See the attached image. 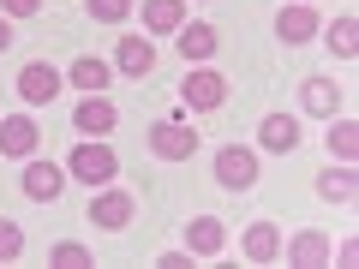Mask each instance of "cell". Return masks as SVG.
<instances>
[{
	"label": "cell",
	"mask_w": 359,
	"mask_h": 269,
	"mask_svg": "<svg viewBox=\"0 0 359 269\" xmlns=\"http://www.w3.org/2000/svg\"><path fill=\"white\" fill-rule=\"evenodd\" d=\"M66 167H72V174L84 179L90 192H96V186H108V179L120 174V162H114V150H108L102 138H84V144H78V150H72V162H66Z\"/></svg>",
	"instance_id": "6da1fadb"
},
{
	"label": "cell",
	"mask_w": 359,
	"mask_h": 269,
	"mask_svg": "<svg viewBox=\"0 0 359 269\" xmlns=\"http://www.w3.org/2000/svg\"><path fill=\"white\" fill-rule=\"evenodd\" d=\"M180 102L192 108V114H216V108L228 102V78L210 72V66H198V72H186V84H180Z\"/></svg>",
	"instance_id": "7a4b0ae2"
},
{
	"label": "cell",
	"mask_w": 359,
	"mask_h": 269,
	"mask_svg": "<svg viewBox=\"0 0 359 269\" xmlns=\"http://www.w3.org/2000/svg\"><path fill=\"white\" fill-rule=\"evenodd\" d=\"M138 216V198L132 192H120L114 179H108V186H96V198H90V228H126V221Z\"/></svg>",
	"instance_id": "3957f363"
},
{
	"label": "cell",
	"mask_w": 359,
	"mask_h": 269,
	"mask_svg": "<svg viewBox=\"0 0 359 269\" xmlns=\"http://www.w3.org/2000/svg\"><path fill=\"white\" fill-rule=\"evenodd\" d=\"M216 186L222 192H252L257 186V156L245 150V144H228V150L216 156Z\"/></svg>",
	"instance_id": "277c9868"
},
{
	"label": "cell",
	"mask_w": 359,
	"mask_h": 269,
	"mask_svg": "<svg viewBox=\"0 0 359 269\" xmlns=\"http://www.w3.org/2000/svg\"><path fill=\"white\" fill-rule=\"evenodd\" d=\"M150 150L162 156V162H192L198 132L186 126V120H156V126H150Z\"/></svg>",
	"instance_id": "5b68a950"
},
{
	"label": "cell",
	"mask_w": 359,
	"mask_h": 269,
	"mask_svg": "<svg viewBox=\"0 0 359 269\" xmlns=\"http://www.w3.org/2000/svg\"><path fill=\"white\" fill-rule=\"evenodd\" d=\"M54 96H60V72H54L48 60H30L25 72H18V102L25 108H48Z\"/></svg>",
	"instance_id": "8992f818"
},
{
	"label": "cell",
	"mask_w": 359,
	"mask_h": 269,
	"mask_svg": "<svg viewBox=\"0 0 359 269\" xmlns=\"http://www.w3.org/2000/svg\"><path fill=\"white\" fill-rule=\"evenodd\" d=\"M36 144H42V132H36V120H30V114H6V120H0V156L30 162Z\"/></svg>",
	"instance_id": "52a82bcc"
},
{
	"label": "cell",
	"mask_w": 359,
	"mask_h": 269,
	"mask_svg": "<svg viewBox=\"0 0 359 269\" xmlns=\"http://www.w3.org/2000/svg\"><path fill=\"white\" fill-rule=\"evenodd\" d=\"M114 102H108V96H84V102L72 108V126L84 132V138H108V132H114Z\"/></svg>",
	"instance_id": "ba28073f"
},
{
	"label": "cell",
	"mask_w": 359,
	"mask_h": 269,
	"mask_svg": "<svg viewBox=\"0 0 359 269\" xmlns=\"http://www.w3.org/2000/svg\"><path fill=\"white\" fill-rule=\"evenodd\" d=\"M276 36L294 42V48H299V42H311V36H318V13H311L306 0H287L282 13H276Z\"/></svg>",
	"instance_id": "9c48e42d"
},
{
	"label": "cell",
	"mask_w": 359,
	"mask_h": 269,
	"mask_svg": "<svg viewBox=\"0 0 359 269\" xmlns=\"http://www.w3.org/2000/svg\"><path fill=\"white\" fill-rule=\"evenodd\" d=\"M257 144L276 150V156H294L299 150V120L294 114H264V120H257Z\"/></svg>",
	"instance_id": "30bf717a"
},
{
	"label": "cell",
	"mask_w": 359,
	"mask_h": 269,
	"mask_svg": "<svg viewBox=\"0 0 359 269\" xmlns=\"http://www.w3.org/2000/svg\"><path fill=\"white\" fill-rule=\"evenodd\" d=\"M60 186H66V167H54V162H25V198H30V204H54Z\"/></svg>",
	"instance_id": "8fae6325"
},
{
	"label": "cell",
	"mask_w": 359,
	"mask_h": 269,
	"mask_svg": "<svg viewBox=\"0 0 359 269\" xmlns=\"http://www.w3.org/2000/svg\"><path fill=\"white\" fill-rule=\"evenodd\" d=\"M174 36H180V54H186V66H204L210 54L222 48V36H216V25H180Z\"/></svg>",
	"instance_id": "7c38bea8"
},
{
	"label": "cell",
	"mask_w": 359,
	"mask_h": 269,
	"mask_svg": "<svg viewBox=\"0 0 359 269\" xmlns=\"http://www.w3.org/2000/svg\"><path fill=\"white\" fill-rule=\"evenodd\" d=\"M114 66H120L126 78H150V72H156V48H150L144 36H120V48H114Z\"/></svg>",
	"instance_id": "4fadbf2b"
},
{
	"label": "cell",
	"mask_w": 359,
	"mask_h": 269,
	"mask_svg": "<svg viewBox=\"0 0 359 269\" xmlns=\"http://www.w3.org/2000/svg\"><path fill=\"white\" fill-rule=\"evenodd\" d=\"M299 108H306V114H318V120H335L341 90H335L330 78H306V84H299Z\"/></svg>",
	"instance_id": "5bb4252c"
},
{
	"label": "cell",
	"mask_w": 359,
	"mask_h": 269,
	"mask_svg": "<svg viewBox=\"0 0 359 269\" xmlns=\"http://www.w3.org/2000/svg\"><path fill=\"white\" fill-rule=\"evenodd\" d=\"M108 72H114L108 60H96V54H78L66 78H72V90H84V96H102V90H108Z\"/></svg>",
	"instance_id": "9a60e30c"
},
{
	"label": "cell",
	"mask_w": 359,
	"mask_h": 269,
	"mask_svg": "<svg viewBox=\"0 0 359 269\" xmlns=\"http://www.w3.org/2000/svg\"><path fill=\"white\" fill-rule=\"evenodd\" d=\"M287 263L294 269H323L330 263V240H323V233H294V245H287Z\"/></svg>",
	"instance_id": "2e32d148"
},
{
	"label": "cell",
	"mask_w": 359,
	"mask_h": 269,
	"mask_svg": "<svg viewBox=\"0 0 359 269\" xmlns=\"http://www.w3.org/2000/svg\"><path fill=\"white\" fill-rule=\"evenodd\" d=\"M180 25H186V0H144V30L174 36Z\"/></svg>",
	"instance_id": "e0dca14e"
},
{
	"label": "cell",
	"mask_w": 359,
	"mask_h": 269,
	"mask_svg": "<svg viewBox=\"0 0 359 269\" xmlns=\"http://www.w3.org/2000/svg\"><path fill=\"white\" fill-rule=\"evenodd\" d=\"M240 240H245V257H252V263H276V257H282V233L269 228V221H252Z\"/></svg>",
	"instance_id": "ac0fdd59"
},
{
	"label": "cell",
	"mask_w": 359,
	"mask_h": 269,
	"mask_svg": "<svg viewBox=\"0 0 359 269\" xmlns=\"http://www.w3.org/2000/svg\"><path fill=\"white\" fill-rule=\"evenodd\" d=\"M222 240H228V233H222V221H216V216H198L192 228H186V251H192V257H216V251H222Z\"/></svg>",
	"instance_id": "d6986e66"
},
{
	"label": "cell",
	"mask_w": 359,
	"mask_h": 269,
	"mask_svg": "<svg viewBox=\"0 0 359 269\" xmlns=\"http://www.w3.org/2000/svg\"><path fill=\"white\" fill-rule=\"evenodd\" d=\"M353 192H359V186H353V167H323V174H318V198H323V204H353Z\"/></svg>",
	"instance_id": "ffe728a7"
},
{
	"label": "cell",
	"mask_w": 359,
	"mask_h": 269,
	"mask_svg": "<svg viewBox=\"0 0 359 269\" xmlns=\"http://www.w3.org/2000/svg\"><path fill=\"white\" fill-rule=\"evenodd\" d=\"M330 156H335V162H347V167H353V156H359V120H353V114L330 120Z\"/></svg>",
	"instance_id": "44dd1931"
},
{
	"label": "cell",
	"mask_w": 359,
	"mask_h": 269,
	"mask_svg": "<svg viewBox=\"0 0 359 269\" xmlns=\"http://www.w3.org/2000/svg\"><path fill=\"white\" fill-rule=\"evenodd\" d=\"M330 48H335V60H353L359 54V25L353 18H335L330 25Z\"/></svg>",
	"instance_id": "7402d4cb"
},
{
	"label": "cell",
	"mask_w": 359,
	"mask_h": 269,
	"mask_svg": "<svg viewBox=\"0 0 359 269\" xmlns=\"http://www.w3.org/2000/svg\"><path fill=\"white\" fill-rule=\"evenodd\" d=\"M18 251H25V233H18V221L0 216V263H13Z\"/></svg>",
	"instance_id": "603a6c76"
},
{
	"label": "cell",
	"mask_w": 359,
	"mask_h": 269,
	"mask_svg": "<svg viewBox=\"0 0 359 269\" xmlns=\"http://www.w3.org/2000/svg\"><path fill=\"white\" fill-rule=\"evenodd\" d=\"M132 13V0H90V18H102V25H120Z\"/></svg>",
	"instance_id": "cb8c5ba5"
},
{
	"label": "cell",
	"mask_w": 359,
	"mask_h": 269,
	"mask_svg": "<svg viewBox=\"0 0 359 269\" xmlns=\"http://www.w3.org/2000/svg\"><path fill=\"white\" fill-rule=\"evenodd\" d=\"M84 263H90L84 245H60V251H54V269H84Z\"/></svg>",
	"instance_id": "d4e9b609"
},
{
	"label": "cell",
	"mask_w": 359,
	"mask_h": 269,
	"mask_svg": "<svg viewBox=\"0 0 359 269\" xmlns=\"http://www.w3.org/2000/svg\"><path fill=\"white\" fill-rule=\"evenodd\" d=\"M36 6H42V0H0V13H6V18H30Z\"/></svg>",
	"instance_id": "484cf974"
},
{
	"label": "cell",
	"mask_w": 359,
	"mask_h": 269,
	"mask_svg": "<svg viewBox=\"0 0 359 269\" xmlns=\"http://www.w3.org/2000/svg\"><path fill=\"white\" fill-rule=\"evenodd\" d=\"M0 48H13V18L0 13Z\"/></svg>",
	"instance_id": "4316f807"
}]
</instances>
